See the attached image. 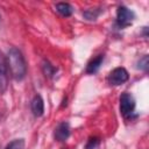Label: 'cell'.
<instances>
[{"instance_id": "cell-10", "label": "cell", "mask_w": 149, "mask_h": 149, "mask_svg": "<svg viewBox=\"0 0 149 149\" xmlns=\"http://www.w3.org/2000/svg\"><path fill=\"white\" fill-rule=\"evenodd\" d=\"M5 149H24V140L23 139H15L9 142Z\"/></svg>"}, {"instance_id": "cell-1", "label": "cell", "mask_w": 149, "mask_h": 149, "mask_svg": "<svg viewBox=\"0 0 149 149\" xmlns=\"http://www.w3.org/2000/svg\"><path fill=\"white\" fill-rule=\"evenodd\" d=\"M6 62H7V66L9 69V72L15 80H17V81L22 80L26 77V73H27L26 61H24L22 52L17 48L13 47L8 50Z\"/></svg>"}, {"instance_id": "cell-6", "label": "cell", "mask_w": 149, "mask_h": 149, "mask_svg": "<svg viewBox=\"0 0 149 149\" xmlns=\"http://www.w3.org/2000/svg\"><path fill=\"white\" fill-rule=\"evenodd\" d=\"M54 136L57 141L59 142H63L65 140H68V137L70 136V126L68 122H61L56 129H55V133H54Z\"/></svg>"}, {"instance_id": "cell-13", "label": "cell", "mask_w": 149, "mask_h": 149, "mask_svg": "<svg viewBox=\"0 0 149 149\" xmlns=\"http://www.w3.org/2000/svg\"><path fill=\"white\" fill-rule=\"evenodd\" d=\"M99 10H95V9H93V8H91V9H87L86 12H84V16L87 19V20H95L97 19V16L99 15Z\"/></svg>"}, {"instance_id": "cell-9", "label": "cell", "mask_w": 149, "mask_h": 149, "mask_svg": "<svg viewBox=\"0 0 149 149\" xmlns=\"http://www.w3.org/2000/svg\"><path fill=\"white\" fill-rule=\"evenodd\" d=\"M56 10H57L62 16L68 17V16L72 15V13H73V7H72L70 3H68V2H59V3L56 5Z\"/></svg>"}, {"instance_id": "cell-2", "label": "cell", "mask_w": 149, "mask_h": 149, "mask_svg": "<svg viewBox=\"0 0 149 149\" xmlns=\"http://www.w3.org/2000/svg\"><path fill=\"white\" fill-rule=\"evenodd\" d=\"M135 19V14L133 10L128 9L125 6H120L116 10V24L120 28H123L132 23V21Z\"/></svg>"}, {"instance_id": "cell-11", "label": "cell", "mask_w": 149, "mask_h": 149, "mask_svg": "<svg viewBox=\"0 0 149 149\" xmlns=\"http://www.w3.org/2000/svg\"><path fill=\"white\" fill-rule=\"evenodd\" d=\"M42 69H43L44 74H45V76H48V77H52V76L55 74V72H56V68H54L49 62H45V61L43 62Z\"/></svg>"}, {"instance_id": "cell-7", "label": "cell", "mask_w": 149, "mask_h": 149, "mask_svg": "<svg viewBox=\"0 0 149 149\" xmlns=\"http://www.w3.org/2000/svg\"><path fill=\"white\" fill-rule=\"evenodd\" d=\"M31 112L35 116H41L44 112V102L41 95H35L31 100Z\"/></svg>"}, {"instance_id": "cell-14", "label": "cell", "mask_w": 149, "mask_h": 149, "mask_svg": "<svg viewBox=\"0 0 149 149\" xmlns=\"http://www.w3.org/2000/svg\"><path fill=\"white\" fill-rule=\"evenodd\" d=\"M98 146H99V139L98 137H90L86 146H85V149H95Z\"/></svg>"}, {"instance_id": "cell-12", "label": "cell", "mask_w": 149, "mask_h": 149, "mask_svg": "<svg viewBox=\"0 0 149 149\" xmlns=\"http://www.w3.org/2000/svg\"><path fill=\"white\" fill-rule=\"evenodd\" d=\"M148 65H149V61H148V56L146 55V56H143V57H141V58L139 59L136 68L140 69V70L147 71V70H148Z\"/></svg>"}, {"instance_id": "cell-8", "label": "cell", "mask_w": 149, "mask_h": 149, "mask_svg": "<svg viewBox=\"0 0 149 149\" xmlns=\"http://www.w3.org/2000/svg\"><path fill=\"white\" fill-rule=\"evenodd\" d=\"M102 61H104V56L102 55H99L97 56L95 58H93L86 66V72L90 73V74H93L95 73L99 69H100V65L102 64Z\"/></svg>"}, {"instance_id": "cell-3", "label": "cell", "mask_w": 149, "mask_h": 149, "mask_svg": "<svg viewBox=\"0 0 149 149\" xmlns=\"http://www.w3.org/2000/svg\"><path fill=\"white\" fill-rule=\"evenodd\" d=\"M135 108V100L133 95L128 92H125L120 97V112L122 115L127 116L134 112Z\"/></svg>"}, {"instance_id": "cell-4", "label": "cell", "mask_w": 149, "mask_h": 149, "mask_svg": "<svg viewBox=\"0 0 149 149\" xmlns=\"http://www.w3.org/2000/svg\"><path fill=\"white\" fill-rule=\"evenodd\" d=\"M128 77H129V74H128V72H127V70L125 68H115L108 74L107 80H108V83L111 85L116 86V85H121L125 81H127Z\"/></svg>"}, {"instance_id": "cell-5", "label": "cell", "mask_w": 149, "mask_h": 149, "mask_svg": "<svg viewBox=\"0 0 149 149\" xmlns=\"http://www.w3.org/2000/svg\"><path fill=\"white\" fill-rule=\"evenodd\" d=\"M8 86V66L5 56L0 51V93H3Z\"/></svg>"}]
</instances>
